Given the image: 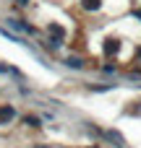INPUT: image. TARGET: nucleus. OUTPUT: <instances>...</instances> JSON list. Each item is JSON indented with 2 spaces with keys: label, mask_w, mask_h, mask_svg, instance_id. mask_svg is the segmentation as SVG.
Returning <instances> with one entry per match:
<instances>
[{
  "label": "nucleus",
  "mask_w": 141,
  "mask_h": 148,
  "mask_svg": "<svg viewBox=\"0 0 141 148\" xmlns=\"http://www.w3.org/2000/svg\"><path fill=\"white\" fill-rule=\"evenodd\" d=\"M84 8L86 10H97L99 8V0H84Z\"/></svg>",
  "instance_id": "6"
},
{
  "label": "nucleus",
  "mask_w": 141,
  "mask_h": 148,
  "mask_svg": "<svg viewBox=\"0 0 141 148\" xmlns=\"http://www.w3.org/2000/svg\"><path fill=\"white\" fill-rule=\"evenodd\" d=\"M47 31H50V36H52V42H55L58 47L65 42V31H63V26H58V23H47Z\"/></svg>",
  "instance_id": "2"
},
{
  "label": "nucleus",
  "mask_w": 141,
  "mask_h": 148,
  "mask_svg": "<svg viewBox=\"0 0 141 148\" xmlns=\"http://www.w3.org/2000/svg\"><path fill=\"white\" fill-rule=\"evenodd\" d=\"M16 3H21V5H26V3H29V0H16Z\"/></svg>",
  "instance_id": "9"
},
{
  "label": "nucleus",
  "mask_w": 141,
  "mask_h": 148,
  "mask_svg": "<svg viewBox=\"0 0 141 148\" xmlns=\"http://www.w3.org/2000/svg\"><path fill=\"white\" fill-rule=\"evenodd\" d=\"M13 117H16V109H13V107H8V104L0 107V125H8Z\"/></svg>",
  "instance_id": "3"
},
{
  "label": "nucleus",
  "mask_w": 141,
  "mask_h": 148,
  "mask_svg": "<svg viewBox=\"0 0 141 148\" xmlns=\"http://www.w3.org/2000/svg\"><path fill=\"white\" fill-rule=\"evenodd\" d=\"M24 122H26V125H31V127H37V125H39V120H37V117H24Z\"/></svg>",
  "instance_id": "7"
},
{
  "label": "nucleus",
  "mask_w": 141,
  "mask_h": 148,
  "mask_svg": "<svg viewBox=\"0 0 141 148\" xmlns=\"http://www.w3.org/2000/svg\"><path fill=\"white\" fill-rule=\"evenodd\" d=\"M105 52H107V55H115V52H118V42H115V39H110V42L105 44Z\"/></svg>",
  "instance_id": "5"
},
{
  "label": "nucleus",
  "mask_w": 141,
  "mask_h": 148,
  "mask_svg": "<svg viewBox=\"0 0 141 148\" xmlns=\"http://www.w3.org/2000/svg\"><path fill=\"white\" fill-rule=\"evenodd\" d=\"M63 65H65V68H76V70H81V68H84V60H81V57H65Z\"/></svg>",
  "instance_id": "4"
},
{
  "label": "nucleus",
  "mask_w": 141,
  "mask_h": 148,
  "mask_svg": "<svg viewBox=\"0 0 141 148\" xmlns=\"http://www.w3.org/2000/svg\"><path fill=\"white\" fill-rule=\"evenodd\" d=\"M102 138H105V140H110L115 148H126V138H123L118 130H105V133H102Z\"/></svg>",
  "instance_id": "1"
},
{
  "label": "nucleus",
  "mask_w": 141,
  "mask_h": 148,
  "mask_svg": "<svg viewBox=\"0 0 141 148\" xmlns=\"http://www.w3.org/2000/svg\"><path fill=\"white\" fill-rule=\"evenodd\" d=\"M139 57H141V47H139Z\"/></svg>",
  "instance_id": "10"
},
{
  "label": "nucleus",
  "mask_w": 141,
  "mask_h": 148,
  "mask_svg": "<svg viewBox=\"0 0 141 148\" xmlns=\"http://www.w3.org/2000/svg\"><path fill=\"white\" fill-rule=\"evenodd\" d=\"M133 16H136V18H141V8H139V10H133Z\"/></svg>",
  "instance_id": "8"
}]
</instances>
